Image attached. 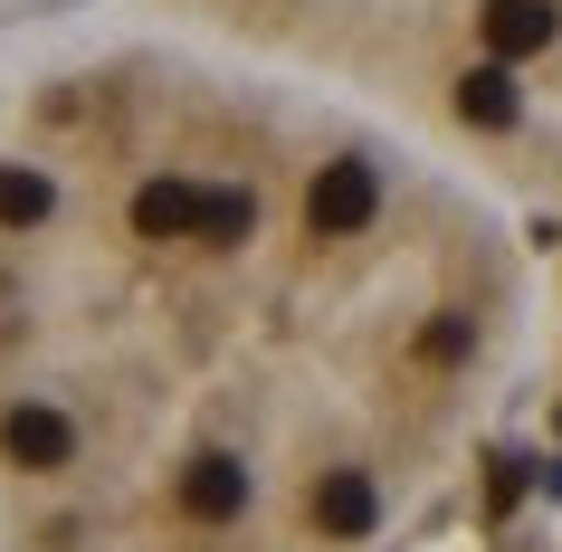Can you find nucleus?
Instances as JSON below:
<instances>
[{"label": "nucleus", "instance_id": "obj_2", "mask_svg": "<svg viewBox=\"0 0 562 552\" xmlns=\"http://www.w3.org/2000/svg\"><path fill=\"white\" fill-rule=\"evenodd\" d=\"M553 10H562V0H553ZM553 67H562V58H553Z\"/></svg>", "mask_w": 562, "mask_h": 552}, {"label": "nucleus", "instance_id": "obj_1", "mask_svg": "<svg viewBox=\"0 0 562 552\" xmlns=\"http://www.w3.org/2000/svg\"><path fill=\"white\" fill-rule=\"evenodd\" d=\"M248 105L48 95L0 153V552H382L458 448L496 277L419 191L325 210Z\"/></svg>", "mask_w": 562, "mask_h": 552}, {"label": "nucleus", "instance_id": "obj_3", "mask_svg": "<svg viewBox=\"0 0 562 552\" xmlns=\"http://www.w3.org/2000/svg\"><path fill=\"white\" fill-rule=\"evenodd\" d=\"M543 552H562V543H543Z\"/></svg>", "mask_w": 562, "mask_h": 552}]
</instances>
